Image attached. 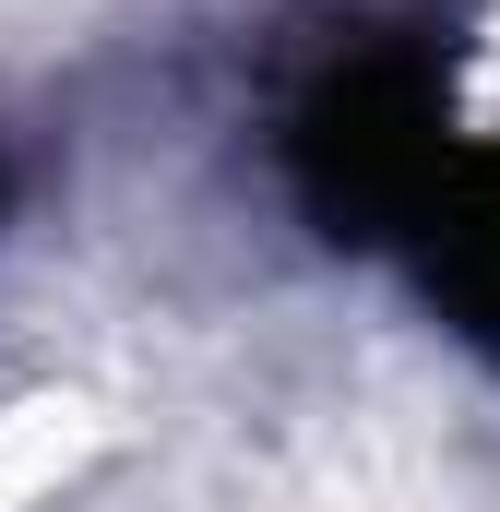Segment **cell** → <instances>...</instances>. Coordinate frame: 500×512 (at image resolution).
I'll return each mask as SVG.
<instances>
[{"label":"cell","instance_id":"6da1fadb","mask_svg":"<svg viewBox=\"0 0 500 512\" xmlns=\"http://www.w3.org/2000/svg\"><path fill=\"white\" fill-rule=\"evenodd\" d=\"M453 155L465 131L441 96V48L405 24H346L274 120V179L322 251H393Z\"/></svg>","mask_w":500,"mask_h":512},{"label":"cell","instance_id":"3957f363","mask_svg":"<svg viewBox=\"0 0 500 512\" xmlns=\"http://www.w3.org/2000/svg\"><path fill=\"white\" fill-rule=\"evenodd\" d=\"M12 191H24V167H12V131H0V227H12Z\"/></svg>","mask_w":500,"mask_h":512},{"label":"cell","instance_id":"7a4b0ae2","mask_svg":"<svg viewBox=\"0 0 500 512\" xmlns=\"http://www.w3.org/2000/svg\"><path fill=\"white\" fill-rule=\"evenodd\" d=\"M393 262H405L417 310H429L477 370H500V143H465V155L441 167V191L417 203V227L393 239Z\"/></svg>","mask_w":500,"mask_h":512}]
</instances>
